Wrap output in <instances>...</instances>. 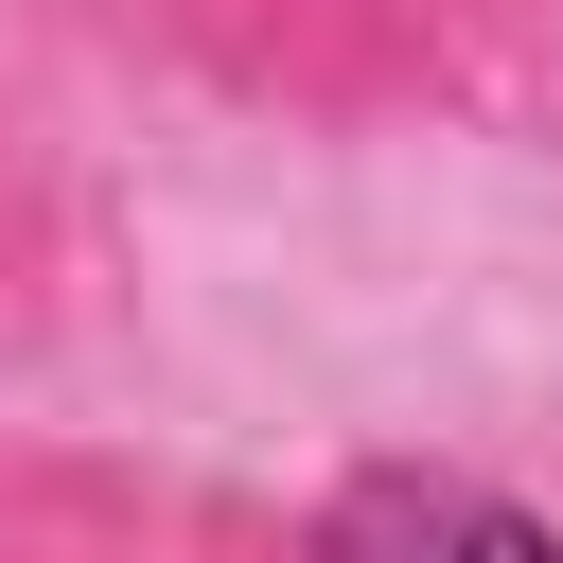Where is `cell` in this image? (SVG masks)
Returning a JSON list of instances; mask_svg holds the SVG:
<instances>
[{"mask_svg": "<svg viewBox=\"0 0 563 563\" xmlns=\"http://www.w3.org/2000/svg\"><path fill=\"white\" fill-rule=\"evenodd\" d=\"M317 563H563V528L510 510L493 475H352L317 510Z\"/></svg>", "mask_w": 563, "mask_h": 563, "instance_id": "obj_1", "label": "cell"}]
</instances>
